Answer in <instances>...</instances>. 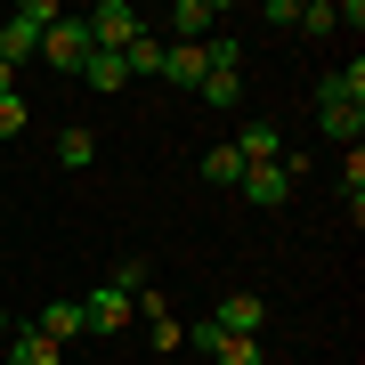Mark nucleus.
I'll return each mask as SVG.
<instances>
[{"instance_id":"nucleus-5","label":"nucleus","mask_w":365,"mask_h":365,"mask_svg":"<svg viewBox=\"0 0 365 365\" xmlns=\"http://www.w3.org/2000/svg\"><path fill=\"white\" fill-rule=\"evenodd\" d=\"M235 195H244L252 211H276L292 195V163H244V187H235Z\"/></svg>"},{"instance_id":"nucleus-1","label":"nucleus","mask_w":365,"mask_h":365,"mask_svg":"<svg viewBox=\"0 0 365 365\" xmlns=\"http://www.w3.org/2000/svg\"><path fill=\"white\" fill-rule=\"evenodd\" d=\"M317 122H325L333 146H357L365 138V66L349 57V73H333L325 90H317Z\"/></svg>"},{"instance_id":"nucleus-17","label":"nucleus","mask_w":365,"mask_h":365,"mask_svg":"<svg viewBox=\"0 0 365 365\" xmlns=\"http://www.w3.org/2000/svg\"><path fill=\"white\" fill-rule=\"evenodd\" d=\"M122 66H130V81H155L163 73V33H138L130 49H122Z\"/></svg>"},{"instance_id":"nucleus-15","label":"nucleus","mask_w":365,"mask_h":365,"mask_svg":"<svg viewBox=\"0 0 365 365\" xmlns=\"http://www.w3.org/2000/svg\"><path fill=\"white\" fill-rule=\"evenodd\" d=\"M195 98H203V106H220V114H244V73H203V81H195Z\"/></svg>"},{"instance_id":"nucleus-12","label":"nucleus","mask_w":365,"mask_h":365,"mask_svg":"<svg viewBox=\"0 0 365 365\" xmlns=\"http://www.w3.org/2000/svg\"><path fill=\"white\" fill-rule=\"evenodd\" d=\"M0 349H9V365H66V349H57V341H41L33 325H16Z\"/></svg>"},{"instance_id":"nucleus-13","label":"nucleus","mask_w":365,"mask_h":365,"mask_svg":"<svg viewBox=\"0 0 365 365\" xmlns=\"http://www.w3.org/2000/svg\"><path fill=\"white\" fill-rule=\"evenodd\" d=\"M138 317H146V333H155V349H179V341H187V325L163 309V292H146V300H138Z\"/></svg>"},{"instance_id":"nucleus-14","label":"nucleus","mask_w":365,"mask_h":365,"mask_svg":"<svg viewBox=\"0 0 365 365\" xmlns=\"http://www.w3.org/2000/svg\"><path fill=\"white\" fill-rule=\"evenodd\" d=\"M81 81H90V90H130V66H122V49H90Z\"/></svg>"},{"instance_id":"nucleus-24","label":"nucleus","mask_w":365,"mask_h":365,"mask_svg":"<svg viewBox=\"0 0 365 365\" xmlns=\"http://www.w3.org/2000/svg\"><path fill=\"white\" fill-rule=\"evenodd\" d=\"M0 220H9V211H0Z\"/></svg>"},{"instance_id":"nucleus-3","label":"nucleus","mask_w":365,"mask_h":365,"mask_svg":"<svg viewBox=\"0 0 365 365\" xmlns=\"http://www.w3.org/2000/svg\"><path fill=\"white\" fill-rule=\"evenodd\" d=\"M81 25H90V49H130V41L146 33V16L130 9V0H98Z\"/></svg>"},{"instance_id":"nucleus-9","label":"nucleus","mask_w":365,"mask_h":365,"mask_svg":"<svg viewBox=\"0 0 365 365\" xmlns=\"http://www.w3.org/2000/svg\"><path fill=\"white\" fill-rule=\"evenodd\" d=\"M155 81L195 90V81H203V41H163V73H155Z\"/></svg>"},{"instance_id":"nucleus-21","label":"nucleus","mask_w":365,"mask_h":365,"mask_svg":"<svg viewBox=\"0 0 365 365\" xmlns=\"http://www.w3.org/2000/svg\"><path fill=\"white\" fill-rule=\"evenodd\" d=\"M292 25H300V33H333V0H309V9L292 16Z\"/></svg>"},{"instance_id":"nucleus-4","label":"nucleus","mask_w":365,"mask_h":365,"mask_svg":"<svg viewBox=\"0 0 365 365\" xmlns=\"http://www.w3.org/2000/svg\"><path fill=\"white\" fill-rule=\"evenodd\" d=\"M211 333H235V341H260V325H268V300L260 292H227L220 300V317H203Z\"/></svg>"},{"instance_id":"nucleus-6","label":"nucleus","mask_w":365,"mask_h":365,"mask_svg":"<svg viewBox=\"0 0 365 365\" xmlns=\"http://www.w3.org/2000/svg\"><path fill=\"white\" fill-rule=\"evenodd\" d=\"M138 317V300H122L114 284H90V300H81V333H122Z\"/></svg>"},{"instance_id":"nucleus-20","label":"nucleus","mask_w":365,"mask_h":365,"mask_svg":"<svg viewBox=\"0 0 365 365\" xmlns=\"http://www.w3.org/2000/svg\"><path fill=\"white\" fill-rule=\"evenodd\" d=\"M0 138H25V98H16V90L0 98Z\"/></svg>"},{"instance_id":"nucleus-18","label":"nucleus","mask_w":365,"mask_h":365,"mask_svg":"<svg viewBox=\"0 0 365 365\" xmlns=\"http://www.w3.org/2000/svg\"><path fill=\"white\" fill-rule=\"evenodd\" d=\"M90 163H98V138L81 130V122H73V130H57V170H90Z\"/></svg>"},{"instance_id":"nucleus-22","label":"nucleus","mask_w":365,"mask_h":365,"mask_svg":"<svg viewBox=\"0 0 365 365\" xmlns=\"http://www.w3.org/2000/svg\"><path fill=\"white\" fill-rule=\"evenodd\" d=\"M9 333H16V317H9V300H0V341H9Z\"/></svg>"},{"instance_id":"nucleus-23","label":"nucleus","mask_w":365,"mask_h":365,"mask_svg":"<svg viewBox=\"0 0 365 365\" xmlns=\"http://www.w3.org/2000/svg\"><path fill=\"white\" fill-rule=\"evenodd\" d=\"M9 90H16V66H0V98H9Z\"/></svg>"},{"instance_id":"nucleus-7","label":"nucleus","mask_w":365,"mask_h":365,"mask_svg":"<svg viewBox=\"0 0 365 365\" xmlns=\"http://www.w3.org/2000/svg\"><path fill=\"white\" fill-rule=\"evenodd\" d=\"M244 163H284V122H268V114H244V130L227 138Z\"/></svg>"},{"instance_id":"nucleus-19","label":"nucleus","mask_w":365,"mask_h":365,"mask_svg":"<svg viewBox=\"0 0 365 365\" xmlns=\"http://www.w3.org/2000/svg\"><path fill=\"white\" fill-rule=\"evenodd\" d=\"M106 284H114L122 300H146V292H155V268H146V260H138V252H130V260H122L114 276H106Z\"/></svg>"},{"instance_id":"nucleus-16","label":"nucleus","mask_w":365,"mask_h":365,"mask_svg":"<svg viewBox=\"0 0 365 365\" xmlns=\"http://www.w3.org/2000/svg\"><path fill=\"white\" fill-rule=\"evenodd\" d=\"M195 170H203V187H244V155H235V146H227V138H220V146H211V155H203Z\"/></svg>"},{"instance_id":"nucleus-8","label":"nucleus","mask_w":365,"mask_h":365,"mask_svg":"<svg viewBox=\"0 0 365 365\" xmlns=\"http://www.w3.org/2000/svg\"><path fill=\"white\" fill-rule=\"evenodd\" d=\"M163 25H170V41H211L220 33V9H211V0H170Z\"/></svg>"},{"instance_id":"nucleus-2","label":"nucleus","mask_w":365,"mask_h":365,"mask_svg":"<svg viewBox=\"0 0 365 365\" xmlns=\"http://www.w3.org/2000/svg\"><path fill=\"white\" fill-rule=\"evenodd\" d=\"M41 66H57V73H81V66H90V25H81V16H57V25L49 33H41Z\"/></svg>"},{"instance_id":"nucleus-11","label":"nucleus","mask_w":365,"mask_h":365,"mask_svg":"<svg viewBox=\"0 0 365 365\" xmlns=\"http://www.w3.org/2000/svg\"><path fill=\"white\" fill-rule=\"evenodd\" d=\"M33 333L57 341V349H73V341H81V300H49V309L33 317Z\"/></svg>"},{"instance_id":"nucleus-10","label":"nucleus","mask_w":365,"mask_h":365,"mask_svg":"<svg viewBox=\"0 0 365 365\" xmlns=\"http://www.w3.org/2000/svg\"><path fill=\"white\" fill-rule=\"evenodd\" d=\"M195 349H211V365H268L260 341H235V333H211V325H195Z\"/></svg>"}]
</instances>
